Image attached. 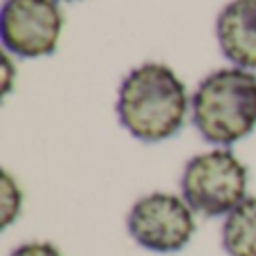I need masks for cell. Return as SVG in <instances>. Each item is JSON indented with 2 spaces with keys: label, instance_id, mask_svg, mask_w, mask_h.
<instances>
[{
  "label": "cell",
  "instance_id": "obj_1",
  "mask_svg": "<svg viewBox=\"0 0 256 256\" xmlns=\"http://www.w3.org/2000/svg\"><path fill=\"white\" fill-rule=\"evenodd\" d=\"M189 97L182 79L164 63L132 68L120 86L117 115L122 126L142 142H164L184 124Z\"/></svg>",
  "mask_w": 256,
  "mask_h": 256
},
{
  "label": "cell",
  "instance_id": "obj_2",
  "mask_svg": "<svg viewBox=\"0 0 256 256\" xmlns=\"http://www.w3.org/2000/svg\"><path fill=\"white\" fill-rule=\"evenodd\" d=\"M198 132L216 146H232L256 128V74L222 68L200 81L191 102Z\"/></svg>",
  "mask_w": 256,
  "mask_h": 256
},
{
  "label": "cell",
  "instance_id": "obj_3",
  "mask_svg": "<svg viewBox=\"0 0 256 256\" xmlns=\"http://www.w3.org/2000/svg\"><path fill=\"white\" fill-rule=\"evenodd\" d=\"M182 198L200 216H227L248 198V166L230 148H214L186 162Z\"/></svg>",
  "mask_w": 256,
  "mask_h": 256
},
{
  "label": "cell",
  "instance_id": "obj_4",
  "mask_svg": "<svg viewBox=\"0 0 256 256\" xmlns=\"http://www.w3.org/2000/svg\"><path fill=\"white\" fill-rule=\"evenodd\" d=\"M194 214L182 196L153 191L130 207L126 227L140 248L158 254H173L184 250L194 238Z\"/></svg>",
  "mask_w": 256,
  "mask_h": 256
},
{
  "label": "cell",
  "instance_id": "obj_5",
  "mask_svg": "<svg viewBox=\"0 0 256 256\" xmlns=\"http://www.w3.org/2000/svg\"><path fill=\"white\" fill-rule=\"evenodd\" d=\"M63 14L56 0H4L0 38L9 54L20 58L50 56L58 48Z\"/></svg>",
  "mask_w": 256,
  "mask_h": 256
},
{
  "label": "cell",
  "instance_id": "obj_6",
  "mask_svg": "<svg viewBox=\"0 0 256 256\" xmlns=\"http://www.w3.org/2000/svg\"><path fill=\"white\" fill-rule=\"evenodd\" d=\"M220 52L236 68L256 70V0H232L216 20Z\"/></svg>",
  "mask_w": 256,
  "mask_h": 256
},
{
  "label": "cell",
  "instance_id": "obj_7",
  "mask_svg": "<svg viewBox=\"0 0 256 256\" xmlns=\"http://www.w3.org/2000/svg\"><path fill=\"white\" fill-rule=\"evenodd\" d=\"M222 248L230 256H256V196H248L225 216Z\"/></svg>",
  "mask_w": 256,
  "mask_h": 256
},
{
  "label": "cell",
  "instance_id": "obj_8",
  "mask_svg": "<svg viewBox=\"0 0 256 256\" xmlns=\"http://www.w3.org/2000/svg\"><path fill=\"white\" fill-rule=\"evenodd\" d=\"M22 207V191L18 182L9 171H2V180H0V227L7 230L18 216H20Z\"/></svg>",
  "mask_w": 256,
  "mask_h": 256
},
{
  "label": "cell",
  "instance_id": "obj_9",
  "mask_svg": "<svg viewBox=\"0 0 256 256\" xmlns=\"http://www.w3.org/2000/svg\"><path fill=\"white\" fill-rule=\"evenodd\" d=\"M12 256H63L58 252L56 245L48 243V240H32V243H22L16 248Z\"/></svg>",
  "mask_w": 256,
  "mask_h": 256
},
{
  "label": "cell",
  "instance_id": "obj_10",
  "mask_svg": "<svg viewBox=\"0 0 256 256\" xmlns=\"http://www.w3.org/2000/svg\"><path fill=\"white\" fill-rule=\"evenodd\" d=\"M2 94L7 97L9 92H12V88H14V74H16V70H14V63H12V58H9V52H4V56H2Z\"/></svg>",
  "mask_w": 256,
  "mask_h": 256
},
{
  "label": "cell",
  "instance_id": "obj_11",
  "mask_svg": "<svg viewBox=\"0 0 256 256\" xmlns=\"http://www.w3.org/2000/svg\"><path fill=\"white\" fill-rule=\"evenodd\" d=\"M56 2H66V0H56Z\"/></svg>",
  "mask_w": 256,
  "mask_h": 256
}]
</instances>
